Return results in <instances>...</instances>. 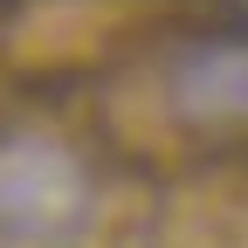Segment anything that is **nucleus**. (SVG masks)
Here are the masks:
<instances>
[{
	"instance_id": "1",
	"label": "nucleus",
	"mask_w": 248,
	"mask_h": 248,
	"mask_svg": "<svg viewBox=\"0 0 248 248\" xmlns=\"http://www.w3.org/2000/svg\"><path fill=\"white\" fill-rule=\"evenodd\" d=\"M83 172L48 138H0V248H55L83 234Z\"/></svg>"
}]
</instances>
